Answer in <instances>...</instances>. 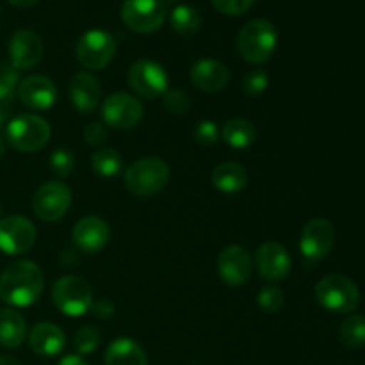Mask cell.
Instances as JSON below:
<instances>
[{"instance_id": "83f0119b", "label": "cell", "mask_w": 365, "mask_h": 365, "mask_svg": "<svg viewBox=\"0 0 365 365\" xmlns=\"http://www.w3.org/2000/svg\"><path fill=\"white\" fill-rule=\"evenodd\" d=\"M91 168L95 170V173L102 175V177H116L123 170V159L118 150L103 148L93 153Z\"/></svg>"}, {"instance_id": "7c38bea8", "label": "cell", "mask_w": 365, "mask_h": 365, "mask_svg": "<svg viewBox=\"0 0 365 365\" xmlns=\"http://www.w3.org/2000/svg\"><path fill=\"white\" fill-rule=\"evenodd\" d=\"M36 242V227L24 216H7L0 220V252L7 255L27 253Z\"/></svg>"}, {"instance_id": "9c48e42d", "label": "cell", "mask_w": 365, "mask_h": 365, "mask_svg": "<svg viewBox=\"0 0 365 365\" xmlns=\"http://www.w3.org/2000/svg\"><path fill=\"white\" fill-rule=\"evenodd\" d=\"M121 20L138 34H150L163 27L166 7L160 0H123Z\"/></svg>"}, {"instance_id": "d590c367", "label": "cell", "mask_w": 365, "mask_h": 365, "mask_svg": "<svg viewBox=\"0 0 365 365\" xmlns=\"http://www.w3.org/2000/svg\"><path fill=\"white\" fill-rule=\"evenodd\" d=\"M84 139L89 146H100L107 139V127L103 123H89L84 128Z\"/></svg>"}, {"instance_id": "5bb4252c", "label": "cell", "mask_w": 365, "mask_h": 365, "mask_svg": "<svg viewBox=\"0 0 365 365\" xmlns=\"http://www.w3.org/2000/svg\"><path fill=\"white\" fill-rule=\"evenodd\" d=\"M253 271L252 255L242 246H228L221 252L217 259V273L220 278L230 287H241L250 280Z\"/></svg>"}, {"instance_id": "e575fe53", "label": "cell", "mask_w": 365, "mask_h": 365, "mask_svg": "<svg viewBox=\"0 0 365 365\" xmlns=\"http://www.w3.org/2000/svg\"><path fill=\"white\" fill-rule=\"evenodd\" d=\"M210 2L220 13L228 14V16H237V14L246 13L255 0H210Z\"/></svg>"}, {"instance_id": "8d00e7d4", "label": "cell", "mask_w": 365, "mask_h": 365, "mask_svg": "<svg viewBox=\"0 0 365 365\" xmlns=\"http://www.w3.org/2000/svg\"><path fill=\"white\" fill-rule=\"evenodd\" d=\"M89 312L98 317V319H109V317L114 316V305L109 299H96V302H93Z\"/></svg>"}, {"instance_id": "ab89813d", "label": "cell", "mask_w": 365, "mask_h": 365, "mask_svg": "<svg viewBox=\"0 0 365 365\" xmlns=\"http://www.w3.org/2000/svg\"><path fill=\"white\" fill-rule=\"evenodd\" d=\"M7 2L14 7H31L34 4H38L39 0H7Z\"/></svg>"}, {"instance_id": "ac0fdd59", "label": "cell", "mask_w": 365, "mask_h": 365, "mask_svg": "<svg viewBox=\"0 0 365 365\" xmlns=\"http://www.w3.org/2000/svg\"><path fill=\"white\" fill-rule=\"evenodd\" d=\"M9 57L16 70H31L43 57V39L34 31H18L9 41Z\"/></svg>"}, {"instance_id": "d4e9b609", "label": "cell", "mask_w": 365, "mask_h": 365, "mask_svg": "<svg viewBox=\"0 0 365 365\" xmlns=\"http://www.w3.org/2000/svg\"><path fill=\"white\" fill-rule=\"evenodd\" d=\"M221 135H223L225 143L230 145L232 148L245 150L255 143L257 130L252 121L242 120V118H234V120L225 123Z\"/></svg>"}, {"instance_id": "b9f144b4", "label": "cell", "mask_w": 365, "mask_h": 365, "mask_svg": "<svg viewBox=\"0 0 365 365\" xmlns=\"http://www.w3.org/2000/svg\"><path fill=\"white\" fill-rule=\"evenodd\" d=\"M0 365H20L16 359L9 355H0Z\"/></svg>"}, {"instance_id": "f6af8a7d", "label": "cell", "mask_w": 365, "mask_h": 365, "mask_svg": "<svg viewBox=\"0 0 365 365\" xmlns=\"http://www.w3.org/2000/svg\"><path fill=\"white\" fill-rule=\"evenodd\" d=\"M0 214H2V205H0Z\"/></svg>"}, {"instance_id": "5b68a950", "label": "cell", "mask_w": 365, "mask_h": 365, "mask_svg": "<svg viewBox=\"0 0 365 365\" xmlns=\"http://www.w3.org/2000/svg\"><path fill=\"white\" fill-rule=\"evenodd\" d=\"M50 125L38 114H18L7 123L6 135L18 152H38L50 141Z\"/></svg>"}, {"instance_id": "d6a6232c", "label": "cell", "mask_w": 365, "mask_h": 365, "mask_svg": "<svg viewBox=\"0 0 365 365\" xmlns=\"http://www.w3.org/2000/svg\"><path fill=\"white\" fill-rule=\"evenodd\" d=\"M164 107L170 110L171 114H185L191 107V100L180 89H171V91H166V95L163 96Z\"/></svg>"}, {"instance_id": "cb8c5ba5", "label": "cell", "mask_w": 365, "mask_h": 365, "mask_svg": "<svg viewBox=\"0 0 365 365\" xmlns=\"http://www.w3.org/2000/svg\"><path fill=\"white\" fill-rule=\"evenodd\" d=\"M27 334V324L24 316L13 309H6L0 312V346L7 349H14L21 346Z\"/></svg>"}, {"instance_id": "e0dca14e", "label": "cell", "mask_w": 365, "mask_h": 365, "mask_svg": "<svg viewBox=\"0 0 365 365\" xmlns=\"http://www.w3.org/2000/svg\"><path fill=\"white\" fill-rule=\"evenodd\" d=\"M110 230L109 225L96 216L82 217L77 221L73 227V234H71V241L77 246L78 252L84 253H96L103 250L109 242Z\"/></svg>"}, {"instance_id": "f35d334b", "label": "cell", "mask_w": 365, "mask_h": 365, "mask_svg": "<svg viewBox=\"0 0 365 365\" xmlns=\"http://www.w3.org/2000/svg\"><path fill=\"white\" fill-rule=\"evenodd\" d=\"M57 365H89V364L86 362L81 355H66L61 359V362Z\"/></svg>"}, {"instance_id": "f546056e", "label": "cell", "mask_w": 365, "mask_h": 365, "mask_svg": "<svg viewBox=\"0 0 365 365\" xmlns=\"http://www.w3.org/2000/svg\"><path fill=\"white\" fill-rule=\"evenodd\" d=\"M259 307L267 314H274L278 312L282 305H284V291H282L278 285L269 284V285H264L259 292Z\"/></svg>"}, {"instance_id": "603a6c76", "label": "cell", "mask_w": 365, "mask_h": 365, "mask_svg": "<svg viewBox=\"0 0 365 365\" xmlns=\"http://www.w3.org/2000/svg\"><path fill=\"white\" fill-rule=\"evenodd\" d=\"M212 184L217 191L225 192V195H235V192L242 191L248 184V173L245 168L237 163H221L214 168Z\"/></svg>"}, {"instance_id": "484cf974", "label": "cell", "mask_w": 365, "mask_h": 365, "mask_svg": "<svg viewBox=\"0 0 365 365\" xmlns=\"http://www.w3.org/2000/svg\"><path fill=\"white\" fill-rule=\"evenodd\" d=\"M170 25L177 34L192 36L202 25V16L189 4H178L170 13Z\"/></svg>"}, {"instance_id": "277c9868", "label": "cell", "mask_w": 365, "mask_h": 365, "mask_svg": "<svg viewBox=\"0 0 365 365\" xmlns=\"http://www.w3.org/2000/svg\"><path fill=\"white\" fill-rule=\"evenodd\" d=\"M316 299L328 312L351 314L359 307L360 292L348 277L328 274L316 285Z\"/></svg>"}, {"instance_id": "74e56055", "label": "cell", "mask_w": 365, "mask_h": 365, "mask_svg": "<svg viewBox=\"0 0 365 365\" xmlns=\"http://www.w3.org/2000/svg\"><path fill=\"white\" fill-rule=\"evenodd\" d=\"M16 89L18 88H14V86L0 81V107H7V109H9L14 96H16Z\"/></svg>"}, {"instance_id": "ee69618b", "label": "cell", "mask_w": 365, "mask_h": 365, "mask_svg": "<svg viewBox=\"0 0 365 365\" xmlns=\"http://www.w3.org/2000/svg\"><path fill=\"white\" fill-rule=\"evenodd\" d=\"M160 2L164 4V7H168V6H173V4L177 2V0H160Z\"/></svg>"}, {"instance_id": "3957f363", "label": "cell", "mask_w": 365, "mask_h": 365, "mask_svg": "<svg viewBox=\"0 0 365 365\" xmlns=\"http://www.w3.org/2000/svg\"><path fill=\"white\" fill-rule=\"evenodd\" d=\"M170 182V166L157 157L135 160L125 171V185L135 196H153L163 191Z\"/></svg>"}, {"instance_id": "52a82bcc", "label": "cell", "mask_w": 365, "mask_h": 365, "mask_svg": "<svg viewBox=\"0 0 365 365\" xmlns=\"http://www.w3.org/2000/svg\"><path fill=\"white\" fill-rule=\"evenodd\" d=\"M116 39L103 29H91L78 38L77 59L88 70H102L116 56Z\"/></svg>"}, {"instance_id": "d6986e66", "label": "cell", "mask_w": 365, "mask_h": 365, "mask_svg": "<svg viewBox=\"0 0 365 365\" xmlns=\"http://www.w3.org/2000/svg\"><path fill=\"white\" fill-rule=\"evenodd\" d=\"M70 98L81 114H91L98 107L102 89L98 81L88 71H78L70 81Z\"/></svg>"}, {"instance_id": "9a60e30c", "label": "cell", "mask_w": 365, "mask_h": 365, "mask_svg": "<svg viewBox=\"0 0 365 365\" xmlns=\"http://www.w3.org/2000/svg\"><path fill=\"white\" fill-rule=\"evenodd\" d=\"M255 266L260 277L269 282H282L292 269V259L280 242L267 241L257 250Z\"/></svg>"}, {"instance_id": "8992f818", "label": "cell", "mask_w": 365, "mask_h": 365, "mask_svg": "<svg viewBox=\"0 0 365 365\" xmlns=\"http://www.w3.org/2000/svg\"><path fill=\"white\" fill-rule=\"evenodd\" d=\"M52 302L64 316L81 317L91 309L93 291L84 278L66 274L53 284Z\"/></svg>"}, {"instance_id": "6da1fadb", "label": "cell", "mask_w": 365, "mask_h": 365, "mask_svg": "<svg viewBox=\"0 0 365 365\" xmlns=\"http://www.w3.org/2000/svg\"><path fill=\"white\" fill-rule=\"evenodd\" d=\"M45 277L38 264L16 260L0 274V298L13 307H31L41 298Z\"/></svg>"}, {"instance_id": "8fae6325", "label": "cell", "mask_w": 365, "mask_h": 365, "mask_svg": "<svg viewBox=\"0 0 365 365\" xmlns=\"http://www.w3.org/2000/svg\"><path fill=\"white\" fill-rule=\"evenodd\" d=\"M102 118L107 127L127 130L134 128L143 120V106L134 95L128 93H113L102 106Z\"/></svg>"}, {"instance_id": "2e32d148", "label": "cell", "mask_w": 365, "mask_h": 365, "mask_svg": "<svg viewBox=\"0 0 365 365\" xmlns=\"http://www.w3.org/2000/svg\"><path fill=\"white\" fill-rule=\"evenodd\" d=\"M16 95L25 107L32 110L52 109L57 100V89L45 75H31L20 81Z\"/></svg>"}, {"instance_id": "1f68e13d", "label": "cell", "mask_w": 365, "mask_h": 365, "mask_svg": "<svg viewBox=\"0 0 365 365\" xmlns=\"http://www.w3.org/2000/svg\"><path fill=\"white\" fill-rule=\"evenodd\" d=\"M48 164L53 175H57L59 178L68 177L75 168L73 153H71L70 150H64V148L56 150V152H52V155H50Z\"/></svg>"}, {"instance_id": "ba28073f", "label": "cell", "mask_w": 365, "mask_h": 365, "mask_svg": "<svg viewBox=\"0 0 365 365\" xmlns=\"http://www.w3.org/2000/svg\"><path fill=\"white\" fill-rule=\"evenodd\" d=\"M128 86L141 98L153 100L166 95L170 77L159 63L152 59H139L128 70Z\"/></svg>"}, {"instance_id": "44dd1931", "label": "cell", "mask_w": 365, "mask_h": 365, "mask_svg": "<svg viewBox=\"0 0 365 365\" xmlns=\"http://www.w3.org/2000/svg\"><path fill=\"white\" fill-rule=\"evenodd\" d=\"M31 349L39 356H56L66 348V335L57 324L53 323H38L29 335Z\"/></svg>"}, {"instance_id": "30bf717a", "label": "cell", "mask_w": 365, "mask_h": 365, "mask_svg": "<svg viewBox=\"0 0 365 365\" xmlns=\"http://www.w3.org/2000/svg\"><path fill=\"white\" fill-rule=\"evenodd\" d=\"M70 205L71 191L63 182H46L32 198V210L39 220L46 223H53L66 216Z\"/></svg>"}, {"instance_id": "4fadbf2b", "label": "cell", "mask_w": 365, "mask_h": 365, "mask_svg": "<svg viewBox=\"0 0 365 365\" xmlns=\"http://www.w3.org/2000/svg\"><path fill=\"white\" fill-rule=\"evenodd\" d=\"M335 242L334 225L327 220L309 221L299 235V252L307 260H321L330 253Z\"/></svg>"}, {"instance_id": "836d02e7", "label": "cell", "mask_w": 365, "mask_h": 365, "mask_svg": "<svg viewBox=\"0 0 365 365\" xmlns=\"http://www.w3.org/2000/svg\"><path fill=\"white\" fill-rule=\"evenodd\" d=\"M195 139L198 145L202 146H212L216 145V141L220 139V128L214 121H202L198 127L195 128Z\"/></svg>"}, {"instance_id": "4dcf8cb0", "label": "cell", "mask_w": 365, "mask_h": 365, "mask_svg": "<svg viewBox=\"0 0 365 365\" xmlns=\"http://www.w3.org/2000/svg\"><path fill=\"white\" fill-rule=\"evenodd\" d=\"M267 86H269V75L259 68V70H252L245 75L241 88L246 96H259L266 91Z\"/></svg>"}, {"instance_id": "60d3db41", "label": "cell", "mask_w": 365, "mask_h": 365, "mask_svg": "<svg viewBox=\"0 0 365 365\" xmlns=\"http://www.w3.org/2000/svg\"><path fill=\"white\" fill-rule=\"evenodd\" d=\"M9 123V109L7 107H0V128L7 127Z\"/></svg>"}, {"instance_id": "7bdbcfd3", "label": "cell", "mask_w": 365, "mask_h": 365, "mask_svg": "<svg viewBox=\"0 0 365 365\" xmlns=\"http://www.w3.org/2000/svg\"><path fill=\"white\" fill-rule=\"evenodd\" d=\"M4 153H6V141H4L2 138H0V159L4 157Z\"/></svg>"}, {"instance_id": "f1b7e54d", "label": "cell", "mask_w": 365, "mask_h": 365, "mask_svg": "<svg viewBox=\"0 0 365 365\" xmlns=\"http://www.w3.org/2000/svg\"><path fill=\"white\" fill-rule=\"evenodd\" d=\"M100 341H102V334H100L98 328L86 324L75 334L73 348L77 355H91L100 346Z\"/></svg>"}, {"instance_id": "ffe728a7", "label": "cell", "mask_w": 365, "mask_h": 365, "mask_svg": "<svg viewBox=\"0 0 365 365\" xmlns=\"http://www.w3.org/2000/svg\"><path fill=\"white\" fill-rule=\"evenodd\" d=\"M191 81L198 89L205 93L221 91L227 88L230 81V73L225 64L216 59H200L191 68Z\"/></svg>"}, {"instance_id": "7a4b0ae2", "label": "cell", "mask_w": 365, "mask_h": 365, "mask_svg": "<svg viewBox=\"0 0 365 365\" xmlns=\"http://www.w3.org/2000/svg\"><path fill=\"white\" fill-rule=\"evenodd\" d=\"M277 29L269 20H264V18L248 21L237 36L239 53L242 59L252 64L267 63L277 50Z\"/></svg>"}, {"instance_id": "7402d4cb", "label": "cell", "mask_w": 365, "mask_h": 365, "mask_svg": "<svg viewBox=\"0 0 365 365\" xmlns=\"http://www.w3.org/2000/svg\"><path fill=\"white\" fill-rule=\"evenodd\" d=\"M106 365H148V356L139 342L130 337H118L107 346Z\"/></svg>"}, {"instance_id": "4316f807", "label": "cell", "mask_w": 365, "mask_h": 365, "mask_svg": "<svg viewBox=\"0 0 365 365\" xmlns=\"http://www.w3.org/2000/svg\"><path fill=\"white\" fill-rule=\"evenodd\" d=\"M339 339L346 348H362L365 344V317L360 314H351L346 317L339 330Z\"/></svg>"}]
</instances>
